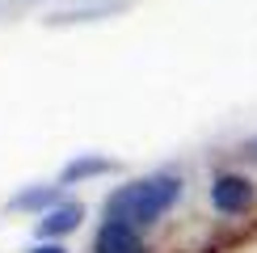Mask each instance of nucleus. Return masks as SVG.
<instances>
[{"label":"nucleus","instance_id":"2","mask_svg":"<svg viewBox=\"0 0 257 253\" xmlns=\"http://www.w3.org/2000/svg\"><path fill=\"white\" fill-rule=\"evenodd\" d=\"M257 203V190L244 173H215L211 177V207L219 215H249Z\"/></svg>","mask_w":257,"mask_h":253},{"label":"nucleus","instance_id":"6","mask_svg":"<svg viewBox=\"0 0 257 253\" xmlns=\"http://www.w3.org/2000/svg\"><path fill=\"white\" fill-rule=\"evenodd\" d=\"M59 182L55 186H30V190H21V194L13 198V211H30V215H47V211H55L59 207Z\"/></svg>","mask_w":257,"mask_h":253},{"label":"nucleus","instance_id":"7","mask_svg":"<svg viewBox=\"0 0 257 253\" xmlns=\"http://www.w3.org/2000/svg\"><path fill=\"white\" fill-rule=\"evenodd\" d=\"M26 253H68V249H63L59 240H38V245H30Z\"/></svg>","mask_w":257,"mask_h":253},{"label":"nucleus","instance_id":"4","mask_svg":"<svg viewBox=\"0 0 257 253\" xmlns=\"http://www.w3.org/2000/svg\"><path fill=\"white\" fill-rule=\"evenodd\" d=\"M80 219H84L80 203H59L55 211H47V215L34 219V232H38V240H63L68 232L80 228Z\"/></svg>","mask_w":257,"mask_h":253},{"label":"nucleus","instance_id":"5","mask_svg":"<svg viewBox=\"0 0 257 253\" xmlns=\"http://www.w3.org/2000/svg\"><path fill=\"white\" fill-rule=\"evenodd\" d=\"M114 169H118V161H110V156H101V152H84V156H76V161L63 165L59 186H80V182H93V177L114 173Z\"/></svg>","mask_w":257,"mask_h":253},{"label":"nucleus","instance_id":"3","mask_svg":"<svg viewBox=\"0 0 257 253\" xmlns=\"http://www.w3.org/2000/svg\"><path fill=\"white\" fill-rule=\"evenodd\" d=\"M93 253H148L144 228L122 224V219H101L97 236H93Z\"/></svg>","mask_w":257,"mask_h":253},{"label":"nucleus","instance_id":"1","mask_svg":"<svg viewBox=\"0 0 257 253\" xmlns=\"http://www.w3.org/2000/svg\"><path fill=\"white\" fill-rule=\"evenodd\" d=\"M181 198V177L173 173H148V177H135V182L118 186L110 198H105V219H122V224H135V228H152L169 211L177 207Z\"/></svg>","mask_w":257,"mask_h":253}]
</instances>
